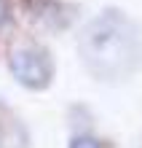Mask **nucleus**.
Segmentation results:
<instances>
[{
	"mask_svg": "<svg viewBox=\"0 0 142 148\" xmlns=\"http://www.w3.org/2000/svg\"><path fill=\"white\" fill-rule=\"evenodd\" d=\"M73 148H99V143L91 140V137H81V140H75Z\"/></svg>",
	"mask_w": 142,
	"mask_h": 148,
	"instance_id": "nucleus-3",
	"label": "nucleus"
},
{
	"mask_svg": "<svg viewBox=\"0 0 142 148\" xmlns=\"http://www.w3.org/2000/svg\"><path fill=\"white\" fill-rule=\"evenodd\" d=\"M3 19H5V3L0 0V22H3Z\"/></svg>",
	"mask_w": 142,
	"mask_h": 148,
	"instance_id": "nucleus-4",
	"label": "nucleus"
},
{
	"mask_svg": "<svg viewBox=\"0 0 142 148\" xmlns=\"http://www.w3.org/2000/svg\"><path fill=\"white\" fill-rule=\"evenodd\" d=\"M11 73L16 75V81L30 86V89H43L51 75H54V62H51L48 51L40 46H19L11 54Z\"/></svg>",
	"mask_w": 142,
	"mask_h": 148,
	"instance_id": "nucleus-2",
	"label": "nucleus"
},
{
	"mask_svg": "<svg viewBox=\"0 0 142 148\" xmlns=\"http://www.w3.org/2000/svg\"><path fill=\"white\" fill-rule=\"evenodd\" d=\"M86 67L99 78H121L137 67L142 54L137 27L123 14L107 11L88 24L81 38Z\"/></svg>",
	"mask_w": 142,
	"mask_h": 148,
	"instance_id": "nucleus-1",
	"label": "nucleus"
}]
</instances>
